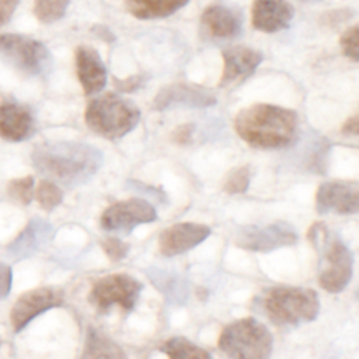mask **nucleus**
<instances>
[{"mask_svg": "<svg viewBox=\"0 0 359 359\" xmlns=\"http://www.w3.org/2000/svg\"><path fill=\"white\" fill-rule=\"evenodd\" d=\"M142 79L144 77L135 76V77H130V79H125V81H116V86H118L121 91H133V90H137L139 86H142V83H144Z\"/></svg>", "mask_w": 359, "mask_h": 359, "instance_id": "2f4dec72", "label": "nucleus"}, {"mask_svg": "<svg viewBox=\"0 0 359 359\" xmlns=\"http://www.w3.org/2000/svg\"><path fill=\"white\" fill-rule=\"evenodd\" d=\"M256 309L277 326L312 323L319 316V297L314 290L294 286L266 287L256 298Z\"/></svg>", "mask_w": 359, "mask_h": 359, "instance_id": "7ed1b4c3", "label": "nucleus"}, {"mask_svg": "<svg viewBox=\"0 0 359 359\" xmlns=\"http://www.w3.org/2000/svg\"><path fill=\"white\" fill-rule=\"evenodd\" d=\"M35 123L30 109L16 102L0 104V137L9 142H21L34 133Z\"/></svg>", "mask_w": 359, "mask_h": 359, "instance_id": "6ab92c4d", "label": "nucleus"}, {"mask_svg": "<svg viewBox=\"0 0 359 359\" xmlns=\"http://www.w3.org/2000/svg\"><path fill=\"white\" fill-rule=\"evenodd\" d=\"M76 70L77 79L86 95H97L107 84V69L93 48L79 46L76 49Z\"/></svg>", "mask_w": 359, "mask_h": 359, "instance_id": "a211bd4d", "label": "nucleus"}, {"mask_svg": "<svg viewBox=\"0 0 359 359\" xmlns=\"http://www.w3.org/2000/svg\"><path fill=\"white\" fill-rule=\"evenodd\" d=\"M51 231L53 228L48 223H44L41 219H34L18 235L16 241L7 248V252L16 259L27 258V256L34 255V252H37L41 249V245L51 235Z\"/></svg>", "mask_w": 359, "mask_h": 359, "instance_id": "aec40b11", "label": "nucleus"}, {"mask_svg": "<svg viewBox=\"0 0 359 359\" xmlns=\"http://www.w3.org/2000/svg\"><path fill=\"white\" fill-rule=\"evenodd\" d=\"M0 56L27 76H39L49 65V51L42 42L18 34L0 35Z\"/></svg>", "mask_w": 359, "mask_h": 359, "instance_id": "6e6552de", "label": "nucleus"}, {"mask_svg": "<svg viewBox=\"0 0 359 359\" xmlns=\"http://www.w3.org/2000/svg\"><path fill=\"white\" fill-rule=\"evenodd\" d=\"M102 249H104V252L112 262H119V259L126 258V255L130 251V245L126 242H123L119 237H107L102 241Z\"/></svg>", "mask_w": 359, "mask_h": 359, "instance_id": "cd10ccee", "label": "nucleus"}, {"mask_svg": "<svg viewBox=\"0 0 359 359\" xmlns=\"http://www.w3.org/2000/svg\"><path fill=\"white\" fill-rule=\"evenodd\" d=\"M0 347H2V339H0Z\"/></svg>", "mask_w": 359, "mask_h": 359, "instance_id": "72a5a7b5", "label": "nucleus"}, {"mask_svg": "<svg viewBox=\"0 0 359 359\" xmlns=\"http://www.w3.org/2000/svg\"><path fill=\"white\" fill-rule=\"evenodd\" d=\"M160 351L168 359H212L209 351L202 349V347L189 342L188 339H182V337L168 339L167 342L160 347Z\"/></svg>", "mask_w": 359, "mask_h": 359, "instance_id": "5701e85b", "label": "nucleus"}, {"mask_svg": "<svg viewBox=\"0 0 359 359\" xmlns=\"http://www.w3.org/2000/svg\"><path fill=\"white\" fill-rule=\"evenodd\" d=\"M34 196L37 198L39 205L44 210H53L63 202V191L56 182L42 179L37 184V189L34 191Z\"/></svg>", "mask_w": 359, "mask_h": 359, "instance_id": "393cba45", "label": "nucleus"}, {"mask_svg": "<svg viewBox=\"0 0 359 359\" xmlns=\"http://www.w3.org/2000/svg\"><path fill=\"white\" fill-rule=\"evenodd\" d=\"M65 302V293L60 287H37L21 294L11 311V325L16 333L23 332L37 316L62 307Z\"/></svg>", "mask_w": 359, "mask_h": 359, "instance_id": "9b49d317", "label": "nucleus"}, {"mask_svg": "<svg viewBox=\"0 0 359 359\" xmlns=\"http://www.w3.org/2000/svg\"><path fill=\"white\" fill-rule=\"evenodd\" d=\"M298 242V233L287 223H272L266 226L242 228L235 237V244L245 251L272 252L280 248L294 245Z\"/></svg>", "mask_w": 359, "mask_h": 359, "instance_id": "9d476101", "label": "nucleus"}, {"mask_svg": "<svg viewBox=\"0 0 359 359\" xmlns=\"http://www.w3.org/2000/svg\"><path fill=\"white\" fill-rule=\"evenodd\" d=\"M142 293V283L128 273H112L98 279L88 294V302L98 312H109L112 307H119L125 312L135 309L137 300Z\"/></svg>", "mask_w": 359, "mask_h": 359, "instance_id": "0eeeda50", "label": "nucleus"}, {"mask_svg": "<svg viewBox=\"0 0 359 359\" xmlns=\"http://www.w3.org/2000/svg\"><path fill=\"white\" fill-rule=\"evenodd\" d=\"M32 161L48 181L74 188L97 174L102 153L97 147L81 142H44L35 146Z\"/></svg>", "mask_w": 359, "mask_h": 359, "instance_id": "f257e3e1", "label": "nucleus"}, {"mask_svg": "<svg viewBox=\"0 0 359 359\" xmlns=\"http://www.w3.org/2000/svg\"><path fill=\"white\" fill-rule=\"evenodd\" d=\"M35 191V181L32 175L28 177H20L14 179V181L9 182L7 186V195L14 200V202L21 203V205H28L34 198Z\"/></svg>", "mask_w": 359, "mask_h": 359, "instance_id": "a878e982", "label": "nucleus"}, {"mask_svg": "<svg viewBox=\"0 0 359 359\" xmlns=\"http://www.w3.org/2000/svg\"><path fill=\"white\" fill-rule=\"evenodd\" d=\"M189 0H125V6L132 16L139 20H160L172 16Z\"/></svg>", "mask_w": 359, "mask_h": 359, "instance_id": "412c9836", "label": "nucleus"}, {"mask_svg": "<svg viewBox=\"0 0 359 359\" xmlns=\"http://www.w3.org/2000/svg\"><path fill=\"white\" fill-rule=\"evenodd\" d=\"M359 28L354 25V27L347 28L346 32H344L342 39H340V46H342V51L344 55L349 56L353 62H358L359 55H358V42H359Z\"/></svg>", "mask_w": 359, "mask_h": 359, "instance_id": "c85d7f7f", "label": "nucleus"}, {"mask_svg": "<svg viewBox=\"0 0 359 359\" xmlns=\"http://www.w3.org/2000/svg\"><path fill=\"white\" fill-rule=\"evenodd\" d=\"M88 128L104 139L116 140L132 132L140 121V111L135 104L116 93H105L95 97L88 104Z\"/></svg>", "mask_w": 359, "mask_h": 359, "instance_id": "39448f33", "label": "nucleus"}, {"mask_svg": "<svg viewBox=\"0 0 359 359\" xmlns=\"http://www.w3.org/2000/svg\"><path fill=\"white\" fill-rule=\"evenodd\" d=\"M210 237V228L200 223H177L160 235V252L167 258L184 255Z\"/></svg>", "mask_w": 359, "mask_h": 359, "instance_id": "ddd939ff", "label": "nucleus"}, {"mask_svg": "<svg viewBox=\"0 0 359 359\" xmlns=\"http://www.w3.org/2000/svg\"><path fill=\"white\" fill-rule=\"evenodd\" d=\"M309 241L323 255L319 272L321 287L328 293H342L349 286L354 272V256L351 249L339 237H332L323 223H316L309 230Z\"/></svg>", "mask_w": 359, "mask_h": 359, "instance_id": "20e7f679", "label": "nucleus"}, {"mask_svg": "<svg viewBox=\"0 0 359 359\" xmlns=\"http://www.w3.org/2000/svg\"><path fill=\"white\" fill-rule=\"evenodd\" d=\"M156 217V209L149 202L130 198L107 207L100 217V226L109 233H130L140 224L154 223Z\"/></svg>", "mask_w": 359, "mask_h": 359, "instance_id": "1a4fd4ad", "label": "nucleus"}, {"mask_svg": "<svg viewBox=\"0 0 359 359\" xmlns=\"http://www.w3.org/2000/svg\"><path fill=\"white\" fill-rule=\"evenodd\" d=\"M20 0H0V27L11 21Z\"/></svg>", "mask_w": 359, "mask_h": 359, "instance_id": "7c9ffc66", "label": "nucleus"}, {"mask_svg": "<svg viewBox=\"0 0 359 359\" xmlns=\"http://www.w3.org/2000/svg\"><path fill=\"white\" fill-rule=\"evenodd\" d=\"M294 9L287 0H255L252 27L265 34H276L291 25Z\"/></svg>", "mask_w": 359, "mask_h": 359, "instance_id": "f3484780", "label": "nucleus"}, {"mask_svg": "<svg viewBox=\"0 0 359 359\" xmlns=\"http://www.w3.org/2000/svg\"><path fill=\"white\" fill-rule=\"evenodd\" d=\"M316 209L319 214H356L359 210V184L344 181L323 182L316 195Z\"/></svg>", "mask_w": 359, "mask_h": 359, "instance_id": "f8f14e48", "label": "nucleus"}, {"mask_svg": "<svg viewBox=\"0 0 359 359\" xmlns=\"http://www.w3.org/2000/svg\"><path fill=\"white\" fill-rule=\"evenodd\" d=\"M359 118L358 114H354L353 118H349L346 121V125L342 126V132L346 133V135H351V137H356L358 135V126H359Z\"/></svg>", "mask_w": 359, "mask_h": 359, "instance_id": "473e14b6", "label": "nucleus"}, {"mask_svg": "<svg viewBox=\"0 0 359 359\" xmlns=\"http://www.w3.org/2000/svg\"><path fill=\"white\" fill-rule=\"evenodd\" d=\"M11 287H13V270L6 263H0V300L9 294Z\"/></svg>", "mask_w": 359, "mask_h": 359, "instance_id": "c756f323", "label": "nucleus"}, {"mask_svg": "<svg viewBox=\"0 0 359 359\" xmlns=\"http://www.w3.org/2000/svg\"><path fill=\"white\" fill-rule=\"evenodd\" d=\"M249 184H251V168L241 167L226 177L224 191L230 193V195H242V193L248 191Z\"/></svg>", "mask_w": 359, "mask_h": 359, "instance_id": "bb28decb", "label": "nucleus"}, {"mask_svg": "<svg viewBox=\"0 0 359 359\" xmlns=\"http://www.w3.org/2000/svg\"><path fill=\"white\" fill-rule=\"evenodd\" d=\"M224 70L221 77V86H231L245 81L256 72L259 63L263 62V55L258 49L248 48V46H235V48L224 49Z\"/></svg>", "mask_w": 359, "mask_h": 359, "instance_id": "dca6fc26", "label": "nucleus"}, {"mask_svg": "<svg viewBox=\"0 0 359 359\" xmlns=\"http://www.w3.org/2000/svg\"><path fill=\"white\" fill-rule=\"evenodd\" d=\"M217 98L205 88L195 86V84H172L163 88L154 100L156 111H165L170 107H191V109H207L216 105Z\"/></svg>", "mask_w": 359, "mask_h": 359, "instance_id": "4468645a", "label": "nucleus"}, {"mask_svg": "<svg viewBox=\"0 0 359 359\" xmlns=\"http://www.w3.org/2000/svg\"><path fill=\"white\" fill-rule=\"evenodd\" d=\"M217 346L230 359H270L273 337L258 319L245 318L228 325L221 333Z\"/></svg>", "mask_w": 359, "mask_h": 359, "instance_id": "423d86ee", "label": "nucleus"}, {"mask_svg": "<svg viewBox=\"0 0 359 359\" xmlns=\"http://www.w3.org/2000/svg\"><path fill=\"white\" fill-rule=\"evenodd\" d=\"M81 359H128V354L107 335L90 328L86 333V342H84Z\"/></svg>", "mask_w": 359, "mask_h": 359, "instance_id": "4be33fe9", "label": "nucleus"}, {"mask_svg": "<svg viewBox=\"0 0 359 359\" xmlns=\"http://www.w3.org/2000/svg\"><path fill=\"white\" fill-rule=\"evenodd\" d=\"M202 30L205 37L221 39H235L242 32V14L241 11L233 9L224 4H212L202 13Z\"/></svg>", "mask_w": 359, "mask_h": 359, "instance_id": "2eb2a0df", "label": "nucleus"}, {"mask_svg": "<svg viewBox=\"0 0 359 359\" xmlns=\"http://www.w3.org/2000/svg\"><path fill=\"white\" fill-rule=\"evenodd\" d=\"M235 132L249 146L259 149H280L294 142L298 116L294 111L270 104L242 109L233 121Z\"/></svg>", "mask_w": 359, "mask_h": 359, "instance_id": "f03ea898", "label": "nucleus"}, {"mask_svg": "<svg viewBox=\"0 0 359 359\" xmlns=\"http://www.w3.org/2000/svg\"><path fill=\"white\" fill-rule=\"evenodd\" d=\"M70 0H35L34 14L41 23H55L65 16Z\"/></svg>", "mask_w": 359, "mask_h": 359, "instance_id": "b1692460", "label": "nucleus"}]
</instances>
